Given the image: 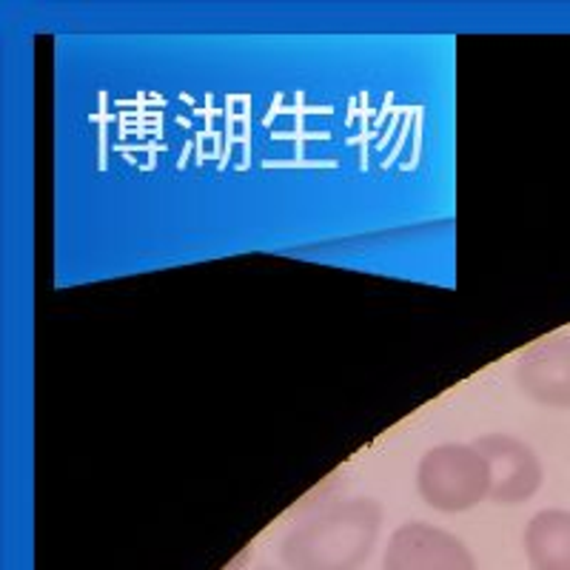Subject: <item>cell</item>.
Wrapping results in <instances>:
<instances>
[{"label":"cell","mask_w":570,"mask_h":570,"mask_svg":"<svg viewBox=\"0 0 570 570\" xmlns=\"http://www.w3.org/2000/svg\"><path fill=\"white\" fill-rule=\"evenodd\" d=\"M383 533V505L371 497L334 502L283 539L285 570H360Z\"/></svg>","instance_id":"1"},{"label":"cell","mask_w":570,"mask_h":570,"mask_svg":"<svg viewBox=\"0 0 570 570\" xmlns=\"http://www.w3.org/2000/svg\"><path fill=\"white\" fill-rule=\"evenodd\" d=\"M416 491L434 511L465 513L491 497V471L473 442H448L425 451L416 468Z\"/></svg>","instance_id":"2"},{"label":"cell","mask_w":570,"mask_h":570,"mask_svg":"<svg viewBox=\"0 0 570 570\" xmlns=\"http://www.w3.org/2000/svg\"><path fill=\"white\" fill-rule=\"evenodd\" d=\"M473 448L485 456L491 471V502L497 505H525L542 488L544 471L537 451L528 442L511 434H485L473 442Z\"/></svg>","instance_id":"3"},{"label":"cell","mask_w":570,"mask_h":570,"mask_svg":"<svg viewBox=\"0 0 570 570\" xmlns=\"http://www.w3.org/2000/svg\"><path fill=\"white\" fill-rule=\"evenodd\" d=\"M383 570H480L468 544L445 528L405 522L389 537Z\"/></svg>","instance_id":"4"},{"label":"cell","mask_w":570,"mask_h":570,"mask_svg":"<svg viewBox=\"0 0 570 570\" xmlns=\"http://www.w3.org/2000/svg\"><path fill=\"white\" fill-rule=\"evenodd\" d=\"M517 389L542 409L570 411V334H551L519 356Z\"/></svg>","instance_id":"5"},{"label":"cell","mask_w":570,"mask_h":570,"mask_svg":"<svg viewBox=\"0 0 570 570\" xmlns=\"http://www.w3.org/2000/svg\"><path fill=\"white\" fill-rule=\"evenodd\" d=\"M522 544L531 570H570V511H539L528 522Z\"/></svg>","instance_id":"6"},{"label":"cell","mask_w":570,"mask_h":570,"mask_svg":"<svg viewBox=\"0 0 570 570\" xmlns=\"http://www.w3.org/2000/svg\"><path fill=\"white\" fill-rule=\"evenodd\" d=\"M259 570H274V568H259Z\"/></svg>","instance_id":"7"}]
</instances>
